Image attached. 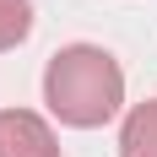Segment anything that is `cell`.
I'll use <instances>...</instances> for the list:
<instances>
[{"label":"cell","mask_w":157,"mask_h":157,"mask_svg":"<svg viewBox=\"0 0 157 157\" xmlns=\"http://www.w3.org/2000/svg\"><path fill=\"white\" fill-rule=\"evenodd\" d=\"M44 103L65 125L98 130V125H109L114 114H119V103H125V71H119V60H114L109 49L71 44L44 71Z\"/></svg>","instance_id":"obj_1"},{"label":"cell","mask_w":157,"mask_h":157,"mask_svg":"<svg viewBox=\"0 0 157 157\" xmlns=\"http://www.w3.org/2000/svg\"><path fill=\"white\" fill-rule=\"evenodd\" d=\"M0 157H60V141L44 114L0 109Z\"/></svg>","instance_id":"obj_2"},{"label":"cell","mask_w":157,"mask_h":157,"mask_svg":"<svg viewBox=\"0 0 157 157\" xmlns=\"http://www.w3.org/2000/svg\"><path fill=\"white\" fill-rule=\"evenodd\" d=\"M119 157H157V98L136 103L119 125Z\"/></svg>","instance_id":"obj_3"},{"label":"cell","mask_w":157,"mask_h":157,"mask_svg":"<svg viewBox=\"0 0 157 157\" xmlns=\"http://www.w3.org/2000/svg\"><path fill=\"white\" fill-rule=\"evenodd\" d=\"M33 33V0H0V54Z\"/></svg>","instance_id":"obj_4"}]
</instances>
